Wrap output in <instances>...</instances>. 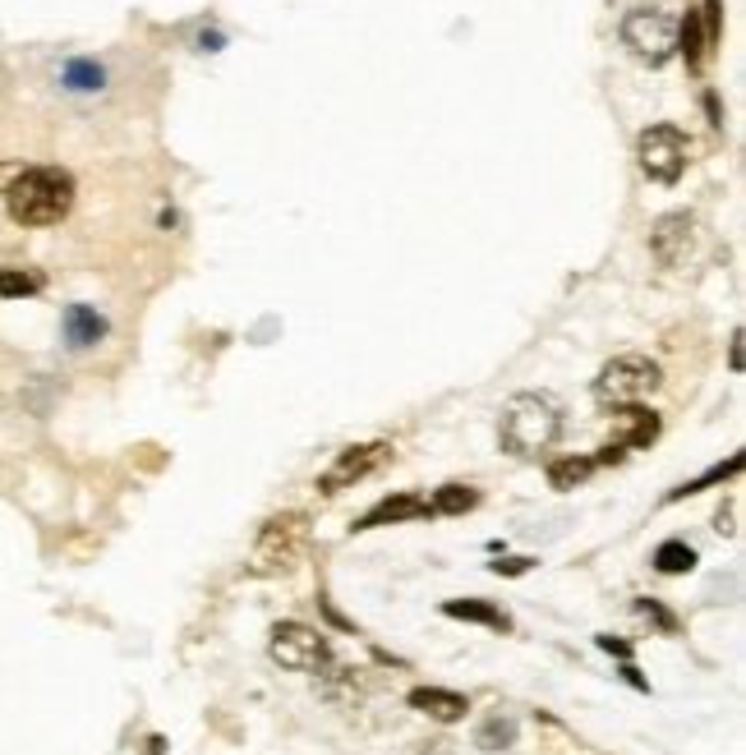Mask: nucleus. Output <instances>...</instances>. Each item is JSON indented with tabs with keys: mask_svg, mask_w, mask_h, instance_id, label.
I'll return each mask as SVG.
<instances>
[{
	"mask_svg": "<svg viewBox=\"0 0 746 755\" xmlns=\"http://www.w3.org/2000/svg\"><path fill=\"white\" fill-rule=\"evenodd\" d=\"M617 438L613 442H623V447H650V442L659 438V414L646 410V406H617Z\"/></svg>",
	"mask_w": 746,
	"mask_h": 755,
	"instance_id": "nucleus-13",
	"label": "nucleus"
},
{
	"mask_svg": "<svg viewBox=\"0 0 746 755\" xmlns=\"http://www.w3.org/2000/svg\"><path fill=\"white\" fill-rule=\"evenodd\" d=\"M511 742H517V719H507V714L484 719L475 733V746H484V751H507Z\"/></svg>",
	"mask_w": 746,
	"mask_h": 755,
	"instance_id": "nucleus-21",
	"label": "nucleus"
},
{
	"mask_svg": "<svg viewBox=\"0 0 746 755\" xmlns=\"http://www.w3.org/2000/svg\"><path fill=\"white\" fill-rule=\"evenodd\" d=\"M443 613L456 617V622H479V627H494V632H507V627H511L507 613L494 608L488 598H447Z\"/></svg>",
	"mask_w": 746,
	"mask_h": 755,
	"instance_id": "nucleus-15",
	"label": "nucleus"
},
{
	"mask_svg": "<svg viewBox=\"0 0 746 755\" xmlns=\"http://www.w3.org/2000/svg\"><path fill=\"white\" fill-rule=\"evenodd\" d=\"M268 655L286 672H318V668H327L332 649H327L323 632L304 627V622H277L272 640H268Z\"/></svg>",
	"mask_w": 746,
	"mask_h": 755,
	"instance_id": "nucleus-7",
	"label": "nucleus"
},
{
	"mask_svg": "<svg viewBox=\"0 0 746 755\" xmlns=\"http://www.w3.org/2000/svg\"><path fill=\"white\" fill-rule=\"evenodd\" d=\"M636 613H640V617H646V622H655V627H659V632H668V636H673V632H678V617H673V613H668L663 604H655V598H636Z\"/></svg>",
	"mask_w": 746,
	"mask_h": 755,
	"instance_id": "nucleus-23",
	"label": "nucleus"
},
{
	"mask_svg": "<svg viewBox=\"0 0 746 755\" xmlns=\"http://www.w3.org/2000/svg\"><path fill=\"white\" fill-rule=\"evenodd\" d=\"M46 277L37 268H0V300H29L42 295Z\"/></svg>",
	"mask_w": 746,
	"mask_h": 755,
	"instance_id": "nucleus-19",
	"label": "nucleus"
},
{
	"mask_svg": "<svg viewBox=\"0 0 746 755\" xmlns=\"http://www.w3.org/2000/svg\"><path fill=\"white\" fill-rule=\"evenodd\" d=\"M388 461H392V442H355V447L337 452V461H332L327 471L318 475V493H342V488H355L359 479L378 475Z\"/></svg>",
	"mask_w": 746,
	"mask_h": 755,
	"instance_id": "nucleus-8",
	"label": "nucleus"
},
{
	"mask_svg": "<svg viewBox=\"0 0 746 755\" xmlns=\"http://www.w3.org/2000/svg\"><path fill=\"white\" fill-rule=\"evenodd\" d=\"M424 503H429V516H466V511L479 507V488H471V484H443Z\"/></svg>",
	"mask_w": 746,
	"mask_h": 755,
	"instance_id": "nucleus-17",
	"label": "nucleus"
},
{
	"mask_svg": "<svg viewBox=\"0 0 746 755\" xmlns=\"http://www.w3.org/2000/svg\"><path fill=\"white\" fill-rule=\"evenodd\" d=\"M530 567H534V558H507V562H494V576H521Z\"/></svg>",
	"mask_w": 746,
	"mask_h": 755,
	"instance_id": "nucleus-24",
	"label": "nucleus"
},
{
	"mask_svg": "<svg viewBox=\"0 0 746 755\" xmlns=\"http://www.w3.org/2000/svg\"><path fill=\"white\" fill-rule=\"evenodd\" d=\"M650 254L663 268H682L696 254V217L691 213H663L650 226Z\"/></svg>",
	"mask_w": 746,
	"mask_h": 755,
	"instance_id": "nucleus-9",
	"label": "nucleus"
},
{
	"mask_svg": "<svg viewBox=\"0 0 746 755\" xmlns=\"http://www.w3.org/2000/svg\"><path fill=\"white\" fill-rule=\"evenodd\" d=\"M691 567H696V549L682 539H663L655 549V571H663V576H686Z\"/></svg>",
	"mask_w": 746,
	"mask_h": 755,
	"instance_id": "nucleus-20",
	"label": "nucleus"
},
{
	"mask_svg": "<svg viewBox=\"0 0 746 755\" xmlns=\"http://www.w3.org/2000/svg\"><path fill=\"white\" fill-rule=\"evenodd\" d=\"M429 516V503L415 498V493H397V498H382L374 511H365L355 520V530H378V526H397V520H415Z\"/></svg>",
	"mask_w": 746,
	"mask_h": 755,
	"instance_id": "nucleus-12",
	"label": "nucleus"
},
{
	"mask_svg": "<svg viewBox=\"0 0 746 755\" xmlns=\"http://www.w3.org/2000/svg\"><path fill=\"white\" fill-rule=\"evenodd\" d=\"M61 88L69 93H101L107 88V65L93 61V56H74L61 65Z\"/></svg>",
	"mask_w": 746,
	"mask_h": 755,
	"instance_id": "nucleus-14",
	"label": "nucleus"
},
{
	"mask_svg": "<svg viewBox=\"0 0 746 755\" xmlns=\"http://www.w3.org/2000/svg\"><path fill=\"white\" fill-rule=\"evenodd\" d=\"M562 438V406L549 392H517L502 406V424H498V442L507 456H539L549 452Z\"/></svg>",
	"mask_w": 746,
	"mask_h": 755,
	"instance_id": "nucleus-2",
	"label": "nucleus"
},
{
	"mask_svg": "<svg viewBox=\"0 0 746 755\" xmlns=\"http://www.w3.org/2000/svg\"><path fill=\"white\" fill-rule=\"evenodd\" d=\"M406 705L420 710V714H429V719H439V723H456V719H466L471 700L461 695V691H447V687H415V691L406 695Z\"/></svg>",
	"mask_w": 746,
	"mask_h": 755,
	"instance_id": "nucleus-11",
	"label": "nucleus"
},
{
	"mask_svg": "<svg viewBox=\"0 0 746 755\" xmlns=\"http://www.w3.org/2000/svg\"><path fill=\"white\" fill-rule=\"evenodd\" d=\"M733 374H742V332H733Z\"/></svg>",
	"mask_w": 746,
	"mask_h": 755,
	"instance_id": "nucleus-26",
	"label": "nucleus"
},
{
	"mask_svg": "<svg viewBox=\"0 0 746 755\" xmlns=\"http://www.w3.org/2000/svg\"><path fill=\"white\" fill-rule=\"evenodd\" d=\"M623 42H627V51L636 61L663 65L678 51V23L663 10H655V6H636V10L623 14Z\"/></svg>",
	"mask_w": 746,
	"mask_h": 755,
	"instance_id": "nucleus-5",
	"label": "nucleus"
},
{
	"mask_svg": "<svg viewBox=\"0 0 746 755\" xmlns=\"http://www.w3.org/2000/svg\"><path fill=\"white\" fill-rule=\"evenodd\" d=\"M686 152H691V143L673 125H650L646 134L636 139V162L655 185H673V180L686 171Z\"/></svg>",
	"mask_w": 746,
	"mask_h": 755,
	"instance_id": "nucleus-6",
	"label": "nucleus"
},
{
	"mask_svg": "<svg viewBox=\"0 0 746 755\" xmlns=\"http://www.w3.org/2000/svg\"><path fill=\"white\" fill-rule=\"evenodd\" d=\"M595 471H599L595 456H562V461L549 465V484H553L558 493H567V488H581Z\"/></svg>",
	"mask_w": 746,
	"mask_h": 755,
	"instance_id": "nucleus-18",
	"label": "nucleus"
},
{
	"mask_svg": "<svg viewBox=\"0 0 746 755\" xmlns=\"http://www.w3.org/2000/svg\"><path fill=\"white\" fill-rule=\"evenodd\" d=\"M599 649H608V655H617V659H631V645H627V640H613V636H599Z\"/></svg>",
	"mask_w": 746,
	"mask_h": 755,
	"instance_id": "nucleus-25",
	"label": "nucleus"
},
{
	"mask_svg": "<svg viewBox=\"0 0 746 755\" xmlns=\"http://www.w3.org/2000/svg\"><path fill=\"white\" fill-rule=\"evenodd\" d=\"M682 56H686V69H705V61L714 56V46H710V37H705V23H701V10H686V19H682Z\"/></svg>",
	"mask_w": 746,
	"mask_h": 755,
	"instance_id": "nucleus-16",
	"label": "nucleus"
},
{
	"mask_svg": "<svg viewBox=\"0 0 746 755\" xmlns=\"http://www.w3.org/2000/svg\"><path fill=\"white\" fill-rule=\"evenodd\" d=\"M304 543H309V520L300 511L268 516L259 539H253L249 567L259 571V576H281V571H291L304 558Z\"/></svg>",
	"mask_w": 746,
	"mask_h": 755,
	"instance_id": "nucleus-3",
	"label": "nucleus"
},
{
	"mask_svg": "<svg viewBox=\"0 0 746 755\" xmlns=\"http://www.w3.org/2000/svg\"><path fill=\"white\" fill-rule=\"evenodd\" d=\"M737 471H742V456H733V461H724V465H710V471H705L701 479H691V484H682V488L668 493V503L686 498V493H701V488H710V484H724V479H733Z\"/></svg>",
	"mask_w": 746,
	"mask_h": 755,
	"instance_id": "nucleus-22",
	"label": "nucleus"
},
{
	"mask_svg": "<svg viewBox=\"0 0 746 755\" xmlns=\"http://www.w3.org/2000/svg\"><path fill=\"white\" fill-rule=\"evenodd\" d=\"M6 207L19 226H56L74 207V175L61 166H29L10 180Z\"/></svg>",
	"mask_w": 746,
	"mask_h": 755,
	"instance_id": "nucleus-1",
	"label": "nucleus"
},
{
	"mask_svg": "<svg viewBox=\"0 0 746 755\" xmlns=\"http://www.w3.org/2000/svg\"><path fill=\"white\" fill-rule=\"evenodd\" d=\"M659 364L655 359H646V355H617V359H608L604 369H599V378H595V401L599 406H636L646 392H655L659 387Z\"/></svg>",
	"mask_w": 746,
	"mask_h": 755,
	"instance_id": "nucleus-4",
	"label": "nucleus"
},
{
	"mask_svg": "<svg viewBox=\"0 0 746 755\" xmlns=\"http://www.w3.org/2000/svg\"><path fill=\"white\" fill-rule=\"evenodd\" d=\"M61 332H65V346L69 350H93L97 342H107L111 323L101 319L93 304H69L65 314H61Z\"/></svg>",
	"mask_w": 746,
	"mask_h": 755,
	"instance_id": "nucleus-10",
	"label": "nucleus"
}]
</instances>
